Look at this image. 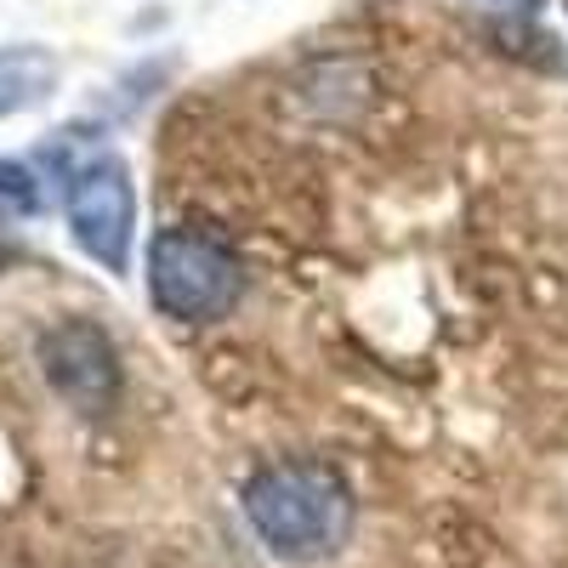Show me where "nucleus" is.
Here are the masks:
<instances>
[{"instance_id":"nucleus-3","label":"nucleus","mask_w":568,"mask_h":568,"mask_svg":"<svg viewBox=\"0 0 568 568\" xmlns=\"http://www.w3.org/2000/svg\"><path fill=\"white\" fill-rule=\"evenodd\" d=\"M63 211L74 245L103 262L109 273L131 267V233H136V187L120 154H85L80 165L63 171Z\"/></svg>"},{"instance_id":"nucleus-5","label":"nucleus","mask_w":568,"mask_h":568,"mask_svg":"<svg viewBox=\"0 0 568 568\" xmlns=\"http://www.w3.org/2000/svg\"><path fill=\"white\" fill-rule=\"evenodd\" d=\"M58 58L45 45H0V120L7 114H23V109H40L45 98L58 91Z\"/></svg>"},{"instance_id":"nucleus-7","label":"nucleus","mask_w":568,"mask_h":568,"mask_svg":"<svg viewBox=\"0 0 568 568\" xmlns=\"http://www.w3.org/2000/svg\"><path fill=\"white\" fill-rule=\"evenodd\" d=\"M484 7H506V12L517 7V12H535V7H540V0H484Z\"/></svg>"},{"instance_id":"nucleus-2","label":"nucleus","mask_w":568,"mask_h":568,"mask_svg":"<svg viewBox=\"0 0 568 568\" xmlns=\"http://www.w3.org/2000/svg\"><path fill=\"white\" fill-rule=\"evenodd\" d=\"M245 291V267L227 240L205 227H165L149 245V296L165 318L182 324H211L233 313Z\"/></svg>"},{"instance_id":"nucleus-6","label":"nucleus","mask_w":568,"mask_h":568,"mask_svg":"<svg viewBox=\"0 0 568 568\" xmlns=\"http://www.w3.org/2000/svg\"><path fill=\"white\" fill-rule=\"evenodd\" d=\"M0 200H7L12 211H40V187H34V176L23 165L0 160Z\"/></svg>"},{"instance_id":"nucleus-1","label":"nucleus","mask_w":568,"mask_h":568,"mask_svg":"<svg viewBox=\"0 0 568 568\" xmlns=\"http://www.w3.org/2000/svg\"><path fill=\"white\" fill-rule=\"evenodd\" d=\"M245 517L284 562L336 557L353 540V489L329 460H273L245 484Z\"/></svg>"},{"instance_id":"nucleus-4","label":"nucleus","mask_w":568,"mask_h":568,"mask_svg":"<svg viewBox=\"0 0 568 568\" xmlns=\"http://www.w3.org/2000/svg\"><path fill=\"white\" fill-rule=\"evenodd\" d=\"M40 369L58 398H69L80 415H109L120 398V358L103 324L63 318L40 336Z\"/></svg>"},{"instance_id":"nucleus-8","label":"nucleus","mask_w":568,"mask_h":568,"mask_svg":"<svg viewBox=\"0 0 568 568\" xmlns=\"http://www.w3.org/2000/svg\"><path fill=\"white\" fill-rule=\"evenodd\" d=\"M12 256V245H7V233H0V262H7Z\"/></svg>"}]
</instances>
